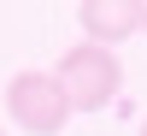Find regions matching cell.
I'll return each mask as SVG.
<instances>
[{"label":"cell","instance_id":"obj_3","mask_svg":"<svg viewBox=\"0 0 147 136\" xmlns=\"http://www.w3.org/2000/svg\"><path fill=\"white\" fill-rule=\"evenodd\" d=\"M141 12H147V0H77L82 42H94V47L129 42V36H141Z\"/></svg>","mask_w":147,"mask_h":136},{"label":"cell","instance_id":"obj_5","mask_svg":"<svg viewBox=\"0 0 147 136\" xmlns=\"http://www.w3.org/2000/svg\"><path fill=\"white\" fill-rule=\"evenodd\" d=\"M136 136H147V118H141V130H136Z\"/></svg>","mask_w":147,"mask_h":136},{"label":"cell","instance_id":"obj_6","mask_svg":"<svg viewBox=\"0 0 147 136\" xmlns=\"http://www.w3.org/2000/svg\"><path fill=\"white\" fill-rule=\"evenodd\" d=\"M0 136H6V124H0Z\"/></svg>","mask_w":147,"mask_h":136},{"label":"cell","instance_id":"obj_2","mask_svg":"<svg viewBox=\"0 0 147 136\" xmlns=\"http://www.w3.org/2000/svg\"><path fill=\"white\" fill-rule=\"evenodd\" d=\"M6 118L30 136H59L71 124V101H65L53 71H18L6 83Z\"/></svg>","mask_w":147,"mask_h":136},{"label":"cell","instance_id":"obj_4","mask_svg":"<svg viewBox=\"0 0 147 136\" xmlns=\"http://www.w3.org/2000/svg\"><path fill=\"white\" fill-rule=\"evenodd\" d=\"M141 36H147V12H141Z\"/></svg>","mask_w":147,"mask_h":136},{"label":"cell","instance_id":"obj_1","mask_svg":"<svg viewBox=\"0 0 147 136\" xmlns=\"http://www.w3.org/2000/svg\"><path fill=\"white\" fill-rule=\"evenodd\" d=\"M59 89H65L71 113H100V107L118 101V89H124V65H118L112 47H94V42H77L65 59L53 65Z\"/></svg>","mask_w":147,"mask_h":136}]
</instances>
